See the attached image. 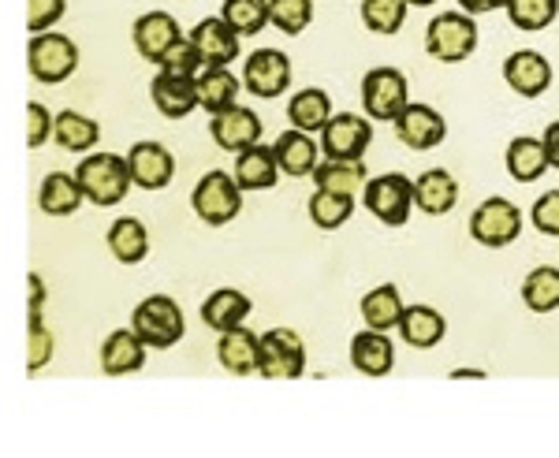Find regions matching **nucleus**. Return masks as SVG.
<instances>
[{
  "label": "nucleus",
  "instance_id": "obj_1",
  "mask_svg": "<svg viewBox=\"0 0 559 458\" xmlns=\"http://www.w3.org/2000/svg\"><path fill=\"white\" fill-rule=\"evenodd\" d=\"M75 179L83 183L86 202L102 205V209L105 205L123 202L134 183L128 157H116V153H90V157L79 160Z\"/></svg>",
  "mask_w": 559,
  "mask_h": 458
},
{
  "label": "nucleus",
  "instance_id": "obj_2",
  "mask_svg": "<svg viewBox=\"0 0 559 458\" xmlns=\"http://www.w3.org/2000/svg\"><path fill=\"white\" fill-rule=\"evenodd\" d=\"M131 328L146 339V347L168 350L183 339L187 317H183V310H179L176 299H168V294H150V299H142L139 305H134Z\"/></svg>",
  "mask_w": 559,
  "mask_h": 458
},
{
  "label": "nucleus",
  "instance_id": "obj_3",
  "mask_svg": "<svg viewBox=\"0 0 559 458\" xmlns=\"http://www.w3.org/2000/svg\"><path fill=\"white\" fill-rule=\"evenodd\" d=\"M191 205H194V213L202 224H210V228H224V224H231L242 213V186L236 183V176L213 168V172H205L202 179H198Z\"/></svg>",
  "mask_w": 559,
  "mask_h": 458
},
{
  "label": "nucleus",
  "instance_id": "obj_4",
  "mask_svg": "<svg viewBox=\"0 0 559 458\" xmlns=\"http://www.w3.org/2000/svg\"><path fill=\"white\" fill-rule=\"evenodd\" d=\"M477 49V23L466 12H440L426 26V52L440 64H459Z\"/></svg>",
  "mask_w": 559,
  "mask_h": 458
},
{
  "label": "nucleus",
  "instance_id": "obj_5",
  "mask_svg": "<svg viewBox=\"0 0 559 458\" xmlns=\"http://www.w3.org/2000/svg\"><path fill=\"white\" fill-rule=\"evenodd\" d=\"M26 64H31V75L38 79V83L57 86V83H64V79L75 75L79 49L68 34L45 31V34H34L31 45H26Z\"/></svg>",
  "mask_w": 559,
  "mask_h": 458
},
{
  "label": "nucleus",
  "instance_id": "obj_6",
  "mask_svg": "<svg viewBox=\"0 0 559 458\" xmlns=\"http://www.w3.org/2000/svg\"><path fill=\"white\" fill-rule=\"evenodd\" d=\"M411 105L407 75L400 68H373L362 79V109L369 120L395 123V116Z\"/></svg>",
  "mask_w": 559,
  "mask_h": 458
},
{
  "label": "nucleus",
  "instance_id": "obj_7",
  "mask_svg": "<svg viewBox=\"0 0 559 458\" xmlns=\"http://www.w3.org/2000/svg\"><path fill=\"white\" fill-rule=\"evenodd\" d=\"M366 209L388 228H400L411 220V205H414V183L400 172H384L377 179H369L362 191Z\"/></svg>",
  "mask_w": 559,
  "mask_h": 458
},
{
  "label": "nucleus",
  "instance_id": "obj_8",
  "mask_svg": "<svg viewBox=\"0 0 559 458\" xmlns=\"http://www.w3.org/2000/svg\"><path fill=\"white\" fill-rule=\"evenodd\" d=\"M306 370V347L302 336L292 328H269L261 336V358H258V373L265 381H295Z\"/></svg>",
  "mask_w": 559,
  "mask_h": 458
},
{
  "label": "nucleus",
  "instance_id": "obj_9",
  "mask_svg": "<svg viewBox=\"0 0 559 458\" xmlns=\"http://www.w3.org/2000/svg\"><path fill=\"white\" fill-rule=\"evenodd\" d=\"M471 236L492 250L511 246L522 236V209L508 197H485L471 213Z\"/></svg>",
  "mask_w": 559,
  "mask_h": 458
},
{
  "label": "nucleus",
  "instance_id": "obj_10",
  "mask_svg": "<svg viewBox=\"0 0 559 458\" xmlns=\"http://www.w3.org/2000/svg\"><path fill=\"white\" fill-rule=\"evenodd\" d=\"M373 142V123L355 112H336L321 128V153L332 160H362Z\"/></svg>",
  "mask_w": 559,
  "mask_h": 458
},
{
  "label": "nucleus",
  "instance_id": "obj_11",
  "mask_svg": "<svg viewBox=\"0 0 559 458\" xmlns=\"http://www.w3.org/2000/svg\"><path fill=\"white\" fill-rule=\"evenodd\" d=\"M242 86L250 89L261 101H273V97L284 94L292 86V60L280 49H258L247 57V68H242Z\"/></svg>",
  "mask_w": 559,
  "mask_h": 458
},
{
  "label": "nucleus",
  "instance_id": "obj_12",
  "mask_svg": "<svg viewBox=\"0 0 559 458\" xmlns=\"http://www.w3.org/2000/svg\"><path fill=\"white\" fill-rule=\"evenodd\" d=\"M395 138H400L407 149H418L421 153V149L440 146V142L448 138V123H444V116H440L437 109L411 101L407 109L395 116Z\"/></svg>",
  "mask_w": 559,
  "mask_h": 458
},
{
  "label": "nucleus",
  "instance_id": "obj_13",
  "mask_svg": "<svg viewBox=\"0 0 559 458\" xmlns=\"http://www.w3.org/2000/svg\"><path fill=\"white\" fill-rule=\"evenodd\" d=\"M128 165L134 186H142V191H165L176 176V157L160 142H134Z\"/></svg>",
  "mask_w": 559,
  "mask_h": 458
},
{
  "label": "nucleus",
  "instance_id": "obj_14",
  "mask_svg": "<svg viewBox=\"0 0 559 458\" xmlns=\"http://www.w3.org/2000/svg\"><path fill=\"white\" fill-rule=\"evenodd\" d=\"M134 49H139L142 60H150V64H160L165 60V52L173 49V45L183 38V31H179V23L173 20L168 12H146L134 20Z\"/></svg>",
  "mask_w": 559,
  "mask_h": 458
},
{
  "label": "nucleus",
  "instance_id": "obj_15",
  "mask_svg": "<svg viewBox=\"0 0 559 458\" xmlns=\"http://www.w3.org/2000/svg\"><path fill=\"white\" fill-rule=\"evenodd\" d=\"M503 79L519 97H540L552 86V64L537 49H519L503 60Z\"/></svg>",
  "mask_w": 559,
  "mask_h": 458
},
{
  "label": "nucleus",
  "instance_id": "obj_16",
  "mask_svg": "<svg viewBox=\"0 0 559 458\" xmlns=\"http://www.w3.org/2000/svg\"><path fill=\"white\" fill-rule=\"evenodd\" d=\"M210 134L221 149L228 153H242L247 146L261 142V120L254 109H242V105H231V109L216 112L210 120Z\"/></svg>",
  "mask_w": 559,
  "mask_h": 458
},
{
  "label": "nucleus",
  "instance_id": "obj_17",
  "mask_svg": "<svg viewBox=\"0 0 559 458\" xmlns=\"http://www.w3.org/2000/svg\"><path fill=\"white\" fill-rule=\"evenodd\" d=\"M187 38H191L194 49L202 52V64L205 68H228L231 60L239 57V34L231 31V26L221 20V15H213V20H202L191 34H187Z\"/></svg>",
  "mask_w": 559,
  "mask_h": 458
},
{
  "label": "nucleus",
  "instance_id": "obj_18",
  "mask_svg": "<svg viewBox=\"0 0 559 458\" xmlns=\"http://www.w3.org/2000/svg\"><path fill=\"white\" fill-rule=\"evenodd\" d=\"M150 97L160 116L183 120V116H191L198 109V83L191 75H168V71H157V79L150 83Z\"/></svg>",
  "mask_w": 559,
  "mask_h": 458
},
{
  "label": "nucleus",
  "instance_id": "obj_19",
  "mask_svg": "<svg viewBox=\"0 0 559 458\" xmlns=\"http://www.w3.org/2000/svg\"><path fill=\"white\" fill-rule=\"evenodd\" d=\"M236 183L242 191H273L276 179H280V160L276 149L265 146V142H254L242 153H236V168H231Z\"/></svg>",
  "mask_w": 559,
  "mask_h": 458
},
{
  "label": "nucleus",
  "instance_id": "obj_20",
  "mask_svg": "<svg viewBox=\"0 0 559 458\" xmlns=\"http://www.w3.org/2000/svg\"><path fill=\"white\" fill-rule=\"evenodd\" d=\"M258 358H261V336L250 332L247 325L221 332V339H216V362H221L231 376L258 373Z\"/></svg>",
  "mask_w": 559,
  "mask_h": 458
},
{
  "label": "nucleus",
  "instance_id": "obj_21",
  "mask_svg": "<svg viewBox=\"0 0 559 458\" xmlns=\"http://www.w3.org/2000/svg\"><path fill=\"white\" fill-rule=\"evenodd\" d=\"M146 365V339L134 328H116L102 343V370L108 376H128Z\"/></svg>",
  "mask_w": 559,
  "mask_h": 458
},
{
  "label": "nucleus",
  "instance_id": "obj_22",
  "mask_svg": "<svg viewBox=\"0 0 559 458\" xmlns=\"http://www.w3.org/2000/svg\"><path fill=\"white\" fill-rule=\"evenodd\" d=\"M414 205H418L421 213H429V217H444V213H452L459 205V183L452 172H444V168H429V172H421L414 179Z\"/></svg>",
  "mask_w": 559,
  "mask_h": 458
},
{
  "label": "nucleus",
  "instance_id": "obj_23",
  "mask_svg": "<svg viewBox=\"0 0 559 458\" xmlns=\"http://www.w3.org/2000/svg\"><path fill=\"white\" fill-rule=\"evenodd\" d=\"M350 365L366 376H388L395 365V347L388 339V332H377V328H366L350 339Z\"/></svg>",
  "mask_w": 559,
  "mask_h": 458
},
{
  "label": "nucleus",
  "instance_id": "obj_24",
  "mask_svg": "<svg viewBox=\"0 0 559 458\" xmlns=\"http://www.w3.org/2000/svg\"><path fill=\"white\" fill-rule=\"evenodd\" d=\"M276 160H280V172L292 176V179H302V176H313V168L321 165L318 160V142L310 138V131H284L276 138Z\"/></svg>",
  "mask_w": 559,
  "mask_h": 458
},
{
  "label": "nucleus",
  "instance_id": "obj_25",
  "mask_svg": "<svg viewBox=\"0 0 559 458\" xmlns=\"http://www.w3.org/2000/svg\"><path fill=\"white\" fill-rule=\"evenodd\" d=\"M250 310H254V305H250L247 294L236 291V287H221V291H213L210 299L202 302V321L213 332H231V328L247 325Z\"/></svg>",
  "mask_w": 559,
  "mask_h": 458
},
{
  "label": "nucleus",
  "instance_id": "obj_26",
  "mask_svg": "<svg viewBox=\"0 0 559 458\" xmlns=\"http://www.w3.org/2000/svg\"><path fill=\"white\" fill-rule=\"evenodd\" d=\"M448 321L440 317V310L432 305H403V317H400V336L407 339V347L429 350L444 339Z\"/></svg>",
  "mask_w": 559,
  "mask_h": 458
},
{
  "label": "nucleus",
  "instance_id": "obj_27",
  "mask_svg": "<svg viewBox=\"0 0 559 458\" xmlns=\"http://www.w3.org/2000/svg\"><path fill=\"white\" fill-rule=\"evenodd\" d=\"M194 83H198V109H205L210 116L231 109L242 86L228 68H202Z\"/></svg>",
  "mask_w": 559,
  "mask_h": 458
},
{
  "label": "nucleus",
  "instance_id": "obj_28",
  "mask_svg": "<svg viewBox=\"0 0 559 458\" xmlns=\"http://www.w3.org/2000/svg\"><path fill=\"white\" fill-rule=\"evenodd\" d=\"M313 183H318V191H332V194L366 191V183H369L366 160H332V157H324L321 165L313 168Z\"/></svg>",
  "mask_w": 559,
  "mask_h": 458
},
{
  "label": "nucleus",
  "instance_id": "obj_29",
  "mask_svg": "<svg viewBox=\"0 0 559 458\" xmlns=\"http://www.w3.org/2000/svg\"><path fill=\"white\" fill-rule=\"evenodd\" d=\"M83 183L68 172H52L41 179V191H38V205L45 217H71V213L83 205Z\"/></svg>",
  "mask_w": 559,
  "mask_h": 458
},
{
  "label": "nucleus",
  "instance_id": "obj_30",
  "mask_svg": "<svg viewBox=\"0 0 559 458\" xmlns=\"http://www.w3.org/2000/svg\"><path fill=\"white\" fill-rule=\"evenodd\" d=\"M108 250L120 265H139L150 254V231L139 217H120L108 228Z\"/></svg>",
  "mask_w": 559,
  "mask_h": 458
},
{
  "label": "nucleus",
  "instance_id": "obj_31",
  "mask_svg": "<svg viewBox=\"0 0 559 458\" xmlns=\"http://www.w3.org/2000/svg\"><path fill=\"white\" fill-rule=\"evenodd\" d=\"M332 116H336L332 112V97L318 86H306L287 101V120H292V128H299V131H310V134L321 131Z\"/></svg>",
  "mask_w": 559,
  "mask_h": 458
},
{
  "label": "nucleus",
  "instance_id": "obj_32",
  "mask_svg": "<svg viewBox=\"0 0 559 458\" xmlns=\"http://www.w3.org/2000/svg\"><path fill=\"white\" fill-rule=\"evenodd\" d=\"M52 138H57V146L68 153H90L97 146V138H102V128H97V120H90V116L64 109V112H57Z\"/></svg>",
  "mask_w": 559,
  "mask_h": 458
},
{
  "label": "nucleus",
  "instance_id": "obj_33",
  "mask_svg": "<svg viewBox=\"0 0 559 458\" xmlns=\"http://www.w3.org/2000/svg\"><path fill=\"white\" fill-rule=\"evenodd\" d=\"M548 149L540 138H530V134H522V138H511L508 146V172L511 179H519V183H534L548 172Z\"/></svg>",
  "mask_w": 559,
  "mask_h": 458
},
{
  "label": "nucleus",
  "instance_id": "obj_34",
  "mask_svg": "<svg viewBox=\"0 0 559 458\" xmlns=\"http://www.w3.org/2000/svg\"><path fill=\"white\" fill-rule=\"evenodd\" d=\"M400 317H403V299H400V287L395 284H381L362 299V321L366 328H377V332H392L400 328Z\"/></svg>",
  "mask_w": 559,
  "mask_h": 458
},
{
  "label": "nucleus",
  "instance_id": "obj_35",
  "mask_svg": "<svg viewBox=\"0 0 559 458\" xmlns=\"http://www.w3.org/2000/svg\"><path fill=\"white\" fill-rule=\"evenodd\" d=\"M221 20L228 23L239 38H254V34H261L273 23V15H269V0H224Z\"/></svg>",
  "mask_w": 559,
  "mask_h": 458
},
{
  "label": "nucleus",
  "instance_id": "obj_36",
  "mask_svg": "<svg viewBox=\"0 0 559 458\" xmlns=\"http://www.w3.org/2000/svg\"><path fill=\"white\" fill-rule=\"evenodd\" d=\"M522 302H526L534 313L559 310V268L556 265H537L534 273L522 280Z\"/></svg>",
  "mask_w": 559,
  "mask_h": 458
},
{
  "label": "nucleus",
  "instance_id": "obj_37",
  "mask_svg": "<svg viewBox=\"0 0 559 458\" xmlns=\"http://www.w3.org/2000/svg\"><path fill=\"white\" fill-rule=\"evenodd\" d=\"M310 220L318 224L321 231H336L344 228L355 213V194H332V191H313L310 205H306Z\"/></svg>",
  "mask_w": 559,
  "mask_h": 458
},
{
  "label": "nucleus",
  "instance_id": "obj_38",
  "mask_svg": "<svg viewBox=\"0 0 559 458\" xmlns=\"http://www.w3.org/2000/svg\"><path fill=\"white\" fill-rule=\"evenodd\" d=\"M508 20L519 26V31H545V26L556 23L559 15V0H508L503 4Z\"/></svg>",
  "mask_w": 559,
  "mask_h": 458
},
{
  "label": "nucleus",
  "instance_id": "obj_39",
  "mask_svg": "<svg viewBox=\"0 0 559 458\" xmlns=\"http://www.w3.org/2000/svg\"><path fill=\"white\" fill-rule=\"evenodd\" d=\"M407 0H362V23L373 34H400L407 23Z\"/></svg>",
  "mask_w": 559,
  "mask_h": 458
},
{
  "label": "nucleus",
  "instance_id": "obj_40",
  "mask_svg": "<svg viewBox=\"0 0 559 458\" xmlns=\"http://www.w3.org/2000/svg\"><path fill=\"white\" fill-rule=\"evenodd\" d=\"M269 15H273L276 31L295 38L313 23V0H269Z\"/></svg>",
  "mask_w": 559,
  "mask_h": 458
},
{
  "label": "nucleus",
  "instance_id": "obj_41",
  "mask_svg": "<svg viewBox=\"0 0 559 458\" xmlns=\"http://www.w3.org/2000/svg\"><path fill=\"white\" fill-rule=\"evenodd\" d=\"M160 71H168V75H191L198 79V71H202V52L194 49V41L191 38H179L173 49L165 52V60L157 64Z\"/></svg>",
  "mask_w": 559,
  "mask_h": 458
},
{
  "label": "nucleus",
  "instance_id": "obj_42",
  "mask_svg": "<svg viewBox=\"0 0 559 458\" xmlns=\"http://www.w3.org/2000/svg\"><path fill=\"white\" fill-rule=\"evenodd\" d=\"M64 0H26V26H31V34H45L64 20Z\"/></svg>",
  "mask_w": 559,
  "mask_h": 458
},
{
  "label": "nucleus",
  "instance_id": "obj_43",
  "mask_svg": "<svg viewBox=\"0 0 559 458\" xmlns=\"http://www.w3.org/2000/svg\"><path fill=\"white\" fill-rule=\"evenodd\" d=\"M530 224L540 231V236L559 239V191H545L530 209Z\"/></svg>",
  "mask_w": 559,
  "mask_h": 458
},
{
  "label": "nucleus",
  "instance_id": "obj_44",
  "mask_svg": "<svg viewBox=\"0 0 559 458\" xmlns=\"http://www.w3.org/2000/svg\"><path fill=\"white\" fill-rule=\"evenodd\" d=\"M52 123H57V116L45 109L41 101L26 105V146H31V149L45 146V142L52 138Z\"/></svg>",
  "mask_w": 559,
  "mask_h": 458
},
{
  "label": "nucleus",
  "instance_id": "obj_45",
  "mask_svg": "<svg viewBox=\"0 0 559 458\" xmlns=\"http://www.w3.org/2000/svg\"><path fill=\"white\" fill-rule=\"evenodd\" d=\"M52 332L41 325V317L31 321V350H26V365H31V373H38L45 362L52 358Z\"/></svg>",
  "mask_w": 559,
  "mask_h": 458
},
{
  "label": "nucleus",
  "instance_id": "obj_46",
  "mask_svg": "<svg viewBox=\"0 0 559 458\" xmlns=\"http://www.w3.org/2000/svg\"><path fill=\"white\" fill-rule=\"evenodd\" d=\"M545 149H548V165L559 168V120L556 123H548V131H545Z\"/></svg>",
  "mask_w": 559,
  "mask_h": 458
},
{
  "label": "nucleus",
  "instance_id": "obj_47",
  "mask_svg": "<svg viewBox=\"0 0 559 458\" xmlns=\"http://www.w3.org/2000/svg\"><path fill=\"white\" fill-rule=\"evenodd\" d=\"M508 0H459V8H463L466 15H481V12H496V8H503Z\"/></svg>",
  "mask_w": 559,
  "mask_h": 458
},
{
  "label": "nucleus",
  "instance_id": "obj_48",
  "mask_svg": "<svg viewBox=\"0 0 559 458\" xmlns=\"http://www.w3.org/2000/svg\"><path fill=\"white\" fill-rule=\"evenodd\" d=\"M41 302H45V284L38 273H31V321L41 317Z\"/></svg>",
  "mask_w": 559,
  "mask_h": 458
},
{
  "label": "nucleus",
  "instance_id": "obj_49",
  "mask_svg": "<svg viewBox=\"0 0 559 458\" xmlns=\"http://www.w3.org/2000/svg\"><path fill=\"white\" fill-rule=\"evenodd\" d=\"M466 376H474V381H485V373H481V370H455V373H452V381H466Z\"/></svg>",
  "mask_w": 559,
  "mask_h": 458
},
{
  "label": "nucleus",
  "instance_id": "obj_50",
  "mask_svg": "<svg viewBox=\"0 0 559 458\" xmlns=\"http://www.w3.org/2000/svg\"><path fill=\"white\" fill-rule=\"evenodd\" d=\"M411 8H429V4H437V0H407Z\"/></svg>",
  "mask_w": 559,
  "mask_h": 458
}]
</instances>
